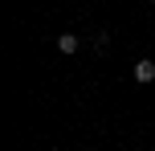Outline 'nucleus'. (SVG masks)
<instances>
[{"label": "nucleus", "instance_id": "nucleus-1", "mask_svg": "<svg viewBox=\"0 0 155 151\" xmlns=\"http://www.w3.org/2000/svg\"><path fill=\"white\" fill-rule=\"evenodd\" d=\"M135 78H139V82H155V61H147V57L135 61Z\"/></svg>", "mask_w": 155, "mask_h": 151}, {"label": "nucleus", "instance_id": "nucleus-2", "mask_svg": "<svg viewBox=\"0 0 155 151\" xmlns=\"http://www.w3.org/2000/svg\"><path fill=\"white\" fill-rule=\"evenodd\" d=\"M57 49H61V53H74V49H78V37H74V33H61V37H57Z\"/></svg>", "mask_w": 155, "mask_h": 151}]
</instances>
